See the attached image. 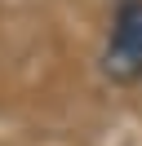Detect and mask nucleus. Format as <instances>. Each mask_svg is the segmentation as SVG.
Returning a JSON list of instances; mask_svg holds the SVG:
<instances>
[{"label": "nucleus", "mask_w": 142, "mask_h": 146, "mask_svg": "<svg viewBox=\"0 0 142 146\" xmlns=\"http://www.w3.org/2000/svg\"><path fill=\"white\" fill-rule=\"evenodd\" d=\"M102 75L111 84H142V0H120L102 44Z\"/></svg>", "instance_id": "1"}]
</instances>
